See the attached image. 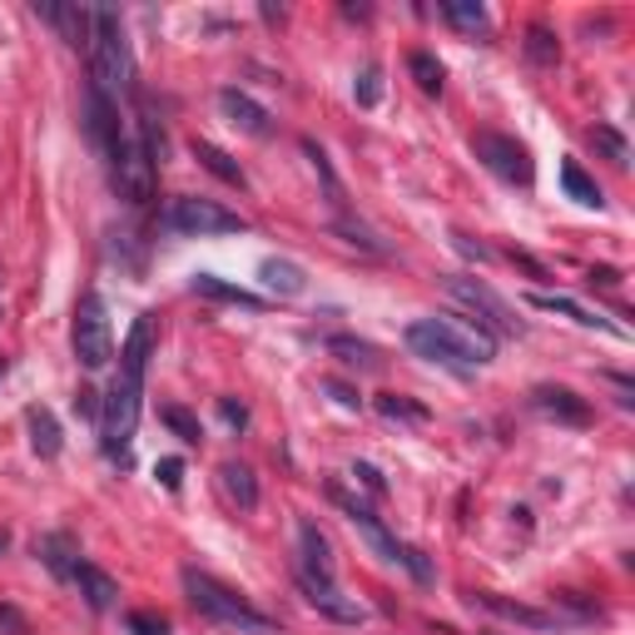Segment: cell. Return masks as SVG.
<instances>
[{"label": "cell", "instance_id": "e0dca14e", "mask_svg": "<svg viewBox=\"0 0 635 635\" xmlns=\"http://www.w3.org/2000/svg\"><path fill=\"white\" fill-rule=\"evenodd\" d=\"M259 279H263V289L279 293V299H303V293H309V273L293 259H263Z\"/></svg>", "mask_w": 635, "mask_h": 635}, {"label": "cell", "instance_id": "4316f807", "mask_svg": "<svg viewBox=\"0 0 635 635\" xmlns=\"http://www.w3.org/2000/svg\"><path fill=\"white\" fill-rule=\"evenodd\" d=\"M407 70H412V80H417L422 94H442V60L432 56V50H412Z\"/></svg>", "mask_w": 635, "mask_h": 635}, {"label": "cell", "instance_id": "3957f363", "mask_svg": "<svg viewBox=\"0 0 635 635\" xmlns=\"http://www.w3.org/2000/svg\"><path fill=\"white\" fill-rule=\"evenodd\" d=\"M159 164H164V130H159L150 114L124 120L120 144H114V154H110V174H114V189H120L124 204H134V209L150 204Z\"/></svg>", "mask_w": 635, "mask_h": 635}, {"label": "cell", "instance_id": "9a60e30c", "mask_svg": "<svg viewBox=\"0 0 635 635\" xmlns=\"http://www.w3.org/2000/svg\"><path fill=\"white\" fill-rule=\"evenodd\" d=\"M189 289H194L199 299H214V303H234V309H249V313H259V309H263V299H259V293L239 289V283L219 279V273H194V279H189Z\"/></svg>", "mask_w": 635, "mask_h": 635}, {"label": "cell", "instance_id": "5bb4252c", "mask_svg": "<svg viewBox=\"0 0 635 635\" xmlns=\"http://www.w3.org/2000/svg\"><path fill=\"white\" fill-rule=\"evenodd\" d=\"M36 16L46 20V26H56L65 46L90 50V20H94V6H36Z\"/></svg>", "mask_w": 635, "mask_h": 635}, {"label": "cell", "instance_id": "6da1fadb", "mask_svg": "<svg viewBox=\"0 0 635 635\" xmlns=\"http://www.w3.org/2000/svg\"><path fill=\"white\" fill-rule=\"evenodd\" d=\"M150 347H154V318L140 313L120 347V373L110 383V397L100 402V432H104V452L114 462H130V442L140 427V407H144V367H150Z\"/></svg>", "mask_w": 635, "mask_h": 635}, {"label": "cell", "instance_id": "30bf717a", "mask_svg": "<svg viewBox=\"0 0 635 635\" xmlns=\"http://www.w3.org/2000/svg\"><path fill=\"white\" fill-rule=\"evenodd\" d=\"M447 293L462 303V309H472L482 318L486 333H522V323H516V313L506 309V299H496L482 279H447Z\"/></svg>", "mask_w": 635, "mask_h": 635}, {"label": "cell", "instance_id": "f1b7e54d", "mask_svg": "<svg viewBox=\"0 0 635 635\" xmlns=\"http://www.w3.org/2000/svg\"><path fill=\"white\" fill-rule=\"evenodd\" d=\"M591 144H596V150L606 154L616 169H626V164H631V144H626V134L611 130V124H596V130H591Z\"/></svg>", "mask_w": 635, "mask_h": 635}, {"label": "cell", "instance_id": "5b68a950", "mask_svg": "<svg viewBox=\"0 0 635 635\" xmlns=\"http://www.w3.org/2000/svg\"><path fill=\"white\" fill-rule=\"evenodd\" d=\"M184 596H189V606H194L199 616L219 621V626H234V631H249V635H269L273 631V621L263 616V611H253L234 586L214 581L209 571L184 566Z\"/></svg>", "mask_w": 635, "mask_h": 635}, {"label": "cell", "instance_id": "4fadbf2b", "mask_svg": "<svg viewBox=\"0 0 635 635\" xmlns=\"http://www.w3.org/2000/svg\"><path fill=\"white\" fill-rule=\"evenodd\" d=\"M532 407L546 412V417H556V422H566V427H586L591 422V402L576 397L571 387H556V383L532 387Z\"/></svg>", "mask_w": 635, "mask_h": 635}, {"label": "cell", "instance_id": "d4e9b609", "mask_svg": "<svg viewBox=\"0 0 635 635\" xmlns=\"http://www.w3.org/2000/svg\"><path fill=\"white\" fill-rule=\"evenodd\" d=\"M532 309H542V313H566V318H576L581 327H601V333H616V327L606 323L601 313H591V309H581V303H571V299H561V293H532Z\"/></svg>", "mask_w": 635, "mask_h": 635}, {"label": "cell", "instance_id": "4dcf8cb0", "mask_svg": "<svg viewBox=\"0 0 635 635\" xmlns=\"http://www.w3.org/2000/svg\"><path fill=\"white\" fill-rule=\"evenodd\" d=\"M526 56H532L536 65H556V60H561V40L546 26H532V30H526Z\"/></svg>", "mask_w": 635, "mask_h": 635}, {"label": "cell", "instance_id": "484cf974", "mask_svg": "<svg viewBox=\"0 0 635 635\" xmlns=\"http://www.w3.org/2000/svg\"><path fill=\"white\" fill-rule=\"evenodd\" d=\"M159 422H164V427L174 432L184 447H199V442H204V427H199V417H194V412H184L179 402H164V407H159Z\"/></svg>", "mask_w": 635, "mask_h": 635}, {"label": "cell", "instance_id": "9c48e42d", "mask_svg": "<svg viewBox=\"0 0 635 635\" xmlns=\"http://www.w3.org/2000/svg\"><path fill=\"white\" fill-rule=\"evenodd\" d=\"M472 154L482 159V164L492 169L496 179L532 189L536 164H532V150H526L522 140H512V134H496V130H482V134H472Z\"/></svg>", "mask_w": 635, "mask_h": 635}, {"label": "cell", "instance_id": "7402d4cb", "mask_svg": "<svg viewBox=\"0 0 635 635\" xmlns=\"http://www.w3.org/2000/svg\"><path fill=\"white\" fill-rule=\"evenodd\" d=\"M299 586H303V581H299ZM303 596H309L313 611H323V616H333V621H347V626H353V621H363V606H357V601H347L337 586H303Z\"/></svg>", "mask_w": 635, "mask_h": 635}, {"label": "cell", "instance_id": "83f0119b", "mask_svg": "<svg viewBox=\"0 0 635 635\" xmlns=\"http://www.w3.org/2000/svg\"><path fill=\"white\" fill-rule=\"evenodd\" d=\"M327 353H337L347 367H377V347L373 343H357V337H327Z\"/></svg>", "mask_w": 635, "mask_h": 635}, {"label": "cell", "instance_id": "f35d334b", "mask_svg": "<svg viewBox=\"0 0 635 635\" xmlns=\"http://www.w3.org/2000/svg\"><path fill=\"white\" fill-rule=\"evenodd\" d=\"M327 393H333L337 402H343V407H363V397H357L353 387H343V383H327Z\"/></svg>", "mask_w": 635, "mask_h": 635}, {"label": "cell", "instance_id": "ffe728a7", "mask_svg": "<svg viewBox=\"0 0 635 635\" xmlns=\"http://www.w3.org/2000/svg\"><path fill=\"white\" fill-rule=\"evenodd\" d=\"M219 486H224V496L239 506V512H253V506H259V482H253V472L243 467V462H224V467H219Z\"/></svg>", "mask_w": 635, "mask_h": 635}, {"label": "cell", "instance_id": "8fae6325", "mask_svg": "<svg viewBox=\"0 0 635 635\" xmlns=\"http://www.w3.org/2000/svg\"><path fill=\"white\" fill-rule=\"evenodd\" d=\"M299 581L303 586H337V566H333V546L318 532L313 516H299Z\"/></svg>", "mask_w": 635, "mask_h": 635}, {"label": "cell", "instance_id": "836d02e7", "mask_svg": "<svg viewBox=\"0 0 635 635\" xmlns=\"http://www.w3.org/2000/svg\"><path fill=\"white\" fill-rule=\"evenodd\" d=\"M124 626H130V635H169L164 616H154V611H134V616L124 621Z\"/></svg>", "mask_w": 635, "mask_h": 635}, {"label": "cell", "instance_id": "60d3db41", "mask_svg": "<svg viewBox=\"0 0 635 635\" xmlns=\"http://www.w3.org/2000/svg\"><path fill=\"white\" fill-rule=\"evenodd\" d=\"M482 635H496V631H482Z\"/></svg>", "mask_w": 635, "mask_h": 635}, {"label": "cell", "instance_id": "ab89813d", "mask_svg": "<svg viewBox=\"0 0 635 635\" xmlns=\"http://www.w3.org/2000/svg\"><path fill=\"white\" fill-rule=\"evenodd\" d=\"M6 546H10V532H0V556H6Z\"/></svg>", "mask_w": 635, "mask_h": 635}, {"label": "cell", "instance_id": "e575fe53", "mask_svg": "<svg viewBox=\"0 0 635 635\" xmlns=\"http://www.w3.org/2000/svg\"><path fill=\"white\" fill-rule=\"evenodd\" d=\"M154 476L164 482V492H179V482H184V462H179V457H159Z\"/></svg>", "mask_w": 635, "mask_h": 635}, {"label": "cell", "instance_id": "74e56055", "mask_svg": "<svg viewBox=\"0 0 635 635\" xmlns=\"http://www.w3.org/2000/svg\"><path fill=\"white\" fill-rule=\"evenodd\" d=\"M75 412H80V417H100V397H94L90 387H80V393H75Z\"/></svg>", "mask_w": 635, "mask_h": 635}, {"label": "cell", "instance_id": "52a82bcc", "mask_svg": "<svg viewBox=\"0 0 635 635\" xmlns=\"http://www.w3.org/2000/svg\"><path fill=\"white\" fill-rule=\"evenodd\" d=\"M70 347H75V363L84 373H100L114 357V337H110V309H104L100 293H84L75 303V327H70Z\"/></svg>", "mask_w": 635, "mask_h": 635}, {"label": "cell", "instance_id": "d6986e66", "mask_svg": "<svg viewBox=\"0 0 635 635\" xmlns=\"http://www.w3.org/2000/svg\"><path fill=\"white\" fill-rule=\"evenodd\" d=\"M26 427H30V447H36V457H60V447H65V437H60V422L50 407H30L26 412Z\"/></svg>", "mask_w": 635, "mask_h": 635}, {"label": "cell", "instance_id": "cb8c5ba5", "mask_svg": "<svg viewBox=\"0 0 635 635\" xmlns=\"http://www.w3.org/2000/svg\"><path fill=\"white\" fill-rule=\"evenodd\" d=\"M36 556L46 561L56 576H75V566H80V556H75V542H70L65 532H50V536H40L36 542Z\"/></svg>", "mask_w": 635, "mask_h": 635}, {"label": "cell", "instance_id": "44dd1931", "mask_svg": "<svg viewBox=\"0 0 635 635\" xmlns=\"http://www.w3.org/2000/svg\"><path fill=\"white\" fill-rule=\"evenodd\" d=\"M189 150H194V159H199V164H204L214 179H224V184H234V189L249 184V174H243L239 159L229 154V150H219V144H209V140H194Z\"/></svg>", "mask_w": 635, "mask_h": 635}, {"label": "cell", "instance_id": "ac0fdd59", "mask_svg": "<svg viewBox=\"0 0 635 635\" xmlns=\"http://www.w3.org/2000/svg\"><path fill=\"white\" fill-rule=\"evenodd\" d=\"M70 581L80 586V596H84V606H90V611H110V606H114V596H120L114 576H104L100 566H90V561H80L75 576H70Z\"/></svg>", "mask_w": 635, "mask_h": 635}, {"label": "cell", "instance_id": "8d00e7d4", "mask_svg": "<svg viewBox=\"0 0 635 635\" xmlns=\"http://www.w3.org/2000/svg\"><path fill=\"white\" fill-rule=\"evenodd\" d=\"M353 476H357V482H363L373 496H387V482H383V472H377V467H367V462H357Z\"/></svg>", "mask_w": 635, "mask_h": 635}, {"label": "cell", "instance_id": "2e32d148", "mask_svg": "<svg viewBox=\"0 0 635 635\" xmlns=\"http://www.w3.org/2000/svg\"><path fill=\"white\" fill-rule=\"evenodd\" d=\"M476 606H486V611H492V616H502V621H516V626H532V631H546V626H556V611H536V606H522V601L492 596V591H476Z\"/></svg>", "mask_w": 635, "mask_h": 635}, {"label": "cell", "instance_id": "8992f818", "mask_svg": "<svg viewBox=\"0 0 635 635\" xmlns=\"http://www.w3.org/2000/svg\"><path fill=\"white\" fill-rule=\"evenodd\" d=\"M327 496H333V502L343 506V516H347V522L357 526V532H363V542L373 546L377 556H383V561H393V566H407L412 576H417L422 586H427V581H432V566H427V561H422V552H417V546H402L397 536H393V532H387V526H383V516H377L373 506H363V502H357V496H347L343 486H327Z\"/></svg>", "mask_w": 635, "mask_h": 635}, {"label": "cell", "instance_id": "277c9868", "mask_svg": "<svg viewBox=\"0 0 635 635\" xmlns=\"http://www.w3.org/2000/svg\"><path fill=\"white\" fill-rule=\"evenodd\" d=\"M90 84L104 94V100H120V94L134 90V56H130V40H124V26L114 10L94 6L90 20Z\"/></svg>", "mask_w": 635, "mask_h": 635}, {"label": "cell", "instance_id": "1f68e13d", "mask_svg": "<svg viewBox=\"0 0 635 635\" xmlns=\"http://www.w3.org/2000/svg\"><path fill=\"white\" fill-rule=\"evenodd\" d=\"M353 94H357V104H363V110H373V104L383 100V70H377V65H363V70H357Z\"/></svg>", "mask_w": 635, "mask_h": 635}, {"label": "cell", "instance_id": "f546056e", "mask_svg": "<svg viewBox=\"0 0 635 635\" xmlns=\"http://www.w3.org/2000/svg\"><path fill=\"white\" fill-rule=\"evenodd\" d=\"M442 20H452L457 30H486V6H476V0H447L442 6Z\"/></svg>", "mask_w": 635, "mask_h": 635}, {"label": "cell", "instance_id": "7a4b0ae2", "mask_svg": "<svg viewBox=\"0 0 635 635\" xmlns=\"http://www.w3.org/2000/svg\"><path fill=\"white\" fill-rule=\"evenodd\" d=\"M407 347L417 357H427V363L447 367V373L467 377L476 373L482 363H492L496 357V337L486 333L482 323H472V318L462 313H442V318H417V323H407Z\"/></svg>", "mask_w": 635, "mask_h": 635}, {"label": "cell", "instance_id": "7c38bea8", "mask_svg": "<svg viewBox=\"0 0 635 635\" xmlns=\"http://www.w3.org/2000/svg\"><path fill=\"white\" fill-rule=\"evenodd\" d=\"M219 110H224L229 124H239V130L253 134V140H269V134H273V114L263 110L253 94L234 90V84H229V90H219Z\"/></svg>", "mask_w": 635, "mask_h": 635}, {"label": "cell", "instance_id": "ba28073f", "mask_svg": "<svg viewBox=\"0 0 635 635\" xmlns=\"http://www.w3.org/2000/svg\"><path fill=\"white\" fill-rule=\"evenodd\" d=\"M164 229L169 234H184V239H209V234H243L249 219L234 214V209H224V204H214V199L184 194L164 209Z\"/></svg>", "mask_w": 635, "mask_h": 635}, {"label": "cell", "instance_id": "d590c367", "mask_svg": "<svg viewBox=\"0 0 635 635\" xmlns=\"http://www.w3.org/2000/svg\"><path fill=\"white\" fill-rule=\"evenodd\" d=\"M219 417H224L229 427H249V407L234 402V397H219Z\"/></svg>", "mask_w": 635, "mask_h": 635}, {"label": "cell", "instance_id": "d6a6232c", "mask_svg": "<svg viewBox=\"0 0 635 635\" xmlns=\"http://www.w3.org/2000/svg\"><path fill=\"white\" fill-rule=\"evenodd\" d=\"M377 412L383 417H402V422H427V407L422 402H407V397H397V393H387V397H377Z\"/></svg>", "mask_w": 635, "mask_h": 635}, {"label": "cell", "instance_id": "603a6c76", "mask_svg": "<svg viewBox=\"0 0 635 635\" xmlns=\"http://www.w3.org/2000/svg\"><path fill=\"white\" fill-rule=\"evenodd\" d=\"M561 189H566V199H576V204H586V209H601V204H606L601 184L576 164V159H561Z\"/></svg>", "mask_w": 635, "mask_h": 635}]
</instances>
